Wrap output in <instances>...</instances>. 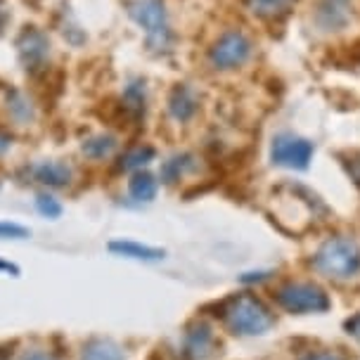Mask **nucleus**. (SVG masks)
<instances>
[{"label": "nucleus", "instance_id": "nucleus-5", "mask_svg": "<svg viewBox=\"0 0 360 360\" xmlns=\"http://www.w3.org/2000/svg\"><path fill=\"white\" fill-rule=\"evenodd\" d=\"M252 41L242 34V31H225V34L214 43V48L209 50V60L214 64V69L221 72H230L252 57Z\"/></svg>", "mask_w": 360, "mask_h": 360}, {"label": "nucleus", "instance_id": "nucleus-25", "mask_svg": "<svg viewBox=\"0 0 360 360\" xmlns=\"http://www.w3.org/2000/svg\"><path fill=\"white\" fill-rule=\"evenodd\" d=\"M24 360H55L53 356H48V353H41V351H36V353H29Z\"/></svg>", "mask_w": 360, "mask_h": 360}, {"label": "nucleus", "instance_id": "nucleus-10", "mask_svg": "<svg viewBox=\"0 0 360 360\" xmlns=\"http://www.w3.org/2000/svg\"><path fill=\"white\" fill-rule=\"evenodd\" d=\"M199 100L195 95V90L188 86H176L171 90L169 98V112L176 121H190L197 114Z\"/></svg>", "mask_w": 360, "mask_h": 360}, {"label": "nucleus", "instance_id": "nucleus-11", "mask_svg": "<svg viewBox=\"0 0 360 360\" xmlns=\"http://www.w3.org/2000/svg\"><path fill=\"white\" fill-rule=\"evenodd\" d=\"M34 178L48 188H67L72 183V169L62 162H43L34 169Z\"/></svg>", "mask_w": 360, "mask_h": 360}, {"label": "nucleus", "instance_id": "nucleus-20", "mask_svg": "<svg viewBox=\"0 0 360 360\" xmlns=\"http://www.w3.org/2000/svg\"><path fill=\"white\" fill-rule=\"evenodd\" d=\"M36 207L45 218H60L62 216V204L50 195H38L36 197Z\"/></svg>", "mask_w": 360, "mask_h": 360}, {"label": "nucleus", "instance_id": "nucleus-9", "mask_svg": "<svg viewBox=\"0 0 360 360\" xmlns=\"http://www.w3.org/2000/svg\"><path fill=\"white\" fill-rule=\"evenodd\" d=\"M218 342H216V334L211 327L207 325H195L190 327L188 334H185V353L192 360H209L216 353Z\"/></svg>", "mask_w": 360, "mask_h": 360}, {"label": "nucleus", "instance_id": "nucleus-3", "mask_svg": "<svg viewBox=\"0 0 360 360\" xmlns=\"http://www.w3.org/2000/svg\"><path fill=\"white\" fill-rule=\"evenodd\" d=\"M128 12L138 27L145 29L147 43L152 50H166L171 45V29L162 0H133Z\"/></svg>", "mask_w": 360, "mask_h": 360}, {"label": "nucleus", "instance_id": "nucleus-17", "mask_svg": "<svg viewBox=\"0 0 360 360\" xmlns=\"http://www.w3.org/2000/svg\"><path fill=\"white\" fill-rule=\"evenodd\" d=\"M81 150L90 159H107L109 154L117 150V140L112 135H95V138H88L81 145Z\"/></svg>", "mask_w": 360, "mask_h": 360}, {"label": "nucleus", "instance_id": "nucleus-28", "mask_svg": "<svg viewBox=\"0 0 360 360\" xmlns=\"http://www.w3.org/2000/svg\"><path fill=\"white\" fill-rule=\"evenodd\" d=\"M5 358H8V353H0V360H5Z\"/></svg>", "mask_w": 360, "mask_h": 360}, {"label": "nucleus", "instance_id": "nucleus-23", "mask_svg": "<svg viewBox=\"0 0 360 360\" xmlns=\"http://www.w3.org/2000/svg\"><path fill=\"white\" fill-rule=\"evenodd\" d=\"M299 360H344V356H339L337 351H311Z\"/></svg>", "mask_w": 360, "mask_h": 360}, {"label": "nucleus", "instance_id": "nucleus-16", "mask_svg": "<svg viewBox=\"0 0 360 360\" xmlns=\"http://www.w3.org/2000/svg\"><path fill=\"white\" fill-rule=\"evenodd\" d=\"M195 169V157L192 154H176V157H171L169 162H164L162 166V180L164 183H176L185 176L188 171Z\"/></svg>", "mask_w": 360, "mask_h": 360}, {"label": "nucleus", "instance_id": "nucleus-22", "mask_svg": "<svg viewBox=\"0 0 360 360\" xmlns=\"http://www.w3.org/2000/svg\"><path fill=\"white\" fill-rule=\"evenodd\" d=\"M344 159H346V162H344L346 171H349L351 180H353V183H356V188L360 190V150H358V152L346 154Z\"/></svg>", "mask_w": 360, "mask_h": 360}, {"label": "nucleus", "instance_id": "nucleus-21", "mask_svg": "<svg viewBox=\"0 0 360 360\" xmlns=\"http://www.w3.org/2000/svg\"><path fill=\"white\" fill-rule=\"evenodd\" d=\"M0 237L3 240H24L29 237V230L17 223H0Z\"/></svg>", "mask_w": 360, "mask_h": 360}, {"label": "nucleus", "instance_id": "nucleus-13", "mask_svg": "<svg viewBox=\"0 0 360 360\" xmlns=\"http://www.w3.org/2000/svg\"><path fill=\"white\" fill-rule=\"evenodd\" d=\"M81 360H124V351L109 339H93L83 346Z\"/></svg>", "mask_w": 360, "mask_h": 360}, {"label": "nucleus", "instance_id": "nucleus-14", "mask_svg": "<svg viewBox=\"0 0 360 360\" xmlns=\"http://www.w3.org/2000/svg\"><path fill=\"white\" fill-rule=\"evenodd\" d=\"M128 192H131L135 202H152L157 197V180H154L152 173L138 171L128 183Z\"/></svg>", "mask_w": 360, "mask_h": 360}, {"label": "nucleus", "instance_id": "nucleus-15", "mask_svg": "<svg viewBox=\"0 0 360 360\" xmlns=\"http://www.w3.org/2000/svg\"><path fill=\"white\" fill-rule=\"evenodd\" d=\"M294 3H297V0H247V8L252 10L256 17L278 19L282 15H287Z\"/></svg>", "mask_w": 360, "mask_h": 360}, {"label": "nucleus", "instance_id": "nucleus-24", "mask_svg": "<svg viewBox=\"0 0 360 360\" xmlns=\"http://www.w3.org/2000/svg\"><path fill=\"white\" fill-rule=\"evenodd\" d=\"M346 330H349L351 337L360 344V313H356L353 318L346 320Z\"/></svg>", "mask_w": 360, "mask_h": 360}, {"label": "nucleus", "instance_id": "nucleus-1", "mask_svg": "<svg viewBox=\"0 0 360 360\" xmlns=\"http://www.w3.org/2000/svg\"><path fill=\"white\" fill-rule=\"evenodd\" d=\"M313 268L330 280H351L360 273V244L351 237H330L313 256Z\"/></svg>", "mask_w": 360, "mask_h": 360}, {"label": "nucleus", "instance_id": "nucleus-12", "mask_svg": "<svg viewBox=\"0 0 360 360\" xmlns=\"http://www.w3.org/2000/svg\"><path fill=\"white\" fill-rule=\"evenodd\" d=\"M109 252L126 256V259H135V261H162L166 256L164 249L147 247V244H140V242H124V240L109 242Z\"/></svg>", "mask_w": 360, "mask_h": 360}, {"label": "nucleus", "instance_id": "nucleus-8", "mask_svg": "<svg viewBox=\"0 0 360 360\" xmlns=\"http://www.w3.org/2000/svg\"><path fill=\"white\" fill-rule=\"evenodd\" d=\"M17 48H19V60L27 67V72L31 69H38L43 67L45 60H48V53H50V43L45 34H41L38 29H29L24 31L22 38L17 41Z\"/></svg>", "mask_w": 360, "mask_h": 360}, {"label": "nucleus", "instance_id": "nucleus-26", "mask_svg": "<svg viewBox=\"0 0 360 360\" xmlns=\"http://www.w3.org/2000/svg\"><path fill=\"white\" fill-rule=\"evenodd\" d=\"M5 24H8V10H5L3 0H0V31H3Z\"/></svg>", "mask_w": 360, "mask_h": 360}, {"label": "nucleus", "instance_id": "nucleus-2", "mask_svg": "<svg viewBox=\"0 0 360 360\" xmlns=\"http://www.w3.org/2000/svg\"><path fill=\"white\" fill-rule=\"evenodd\" d=\"M223 320L230 332L242 334V337H256V334H266L273 327L275 318L270 308L261 299L252 294H240L225 301L223 306Z\"/></svg>", "mask_w": 360, "mask_h": 360}, {"label": "nucleus", "instance_id": "nucleus-4", "mask_svg": "<svg viewBox=\"0 0 360 360\" xmlns=\"http://www.w3.org/2000/svg\"><path fill=\"white\" fill-rule=\"evenodd\" d=\"M278 304L285 308L287 313H325L330 308V297L325 294V289L311 282H287L278 289L275 294Z\"/></svg>", "mask_w": 360, "mask_h": 360}, {"label": "nucleus", "instance_id": "nucleus-7", "mask_svg": "<svg viewBox=\"0 0 360 360\" xmlns=\"http://www.w3.org/2000/svg\"><path fill=\"white\" fill-rule=\"evenodd\" d=\"M353 15V0H318L313 10V24L323 34H337L346 29Z\"/></svg>", "mask_w": 360, "mask_h": 360}, {"label": "nucleus", "instance_id": "nucleus-27", "mask_svg": "<svg viewBox=\"0 0 360 360\" xmlns=\"http://www.w3.org/2000/svg\"><path fill=\"white\" fill-rule=\"evenodd\" d=\"M0 270H8L12 275H19V268L12 266V263H5V261H0Z\"/></svg>", "mask_w": 360, "mask_h": 360}, {"label": "nucleus", "instance_id": "nucleus-6", "mask_svg": "<svg viewBox=\"0 0 360 360\" xmlns=\"http://www.w3.org/2000/svg\"><path fill=\"white\" fill-rule=\"evenodd\" d=\"M270 159H273L275 166L304 171L313 159V143H308L306 138H299V135L282 133L270 145Z\"/></svg>", "mask_w": 360, "mask_h": 360}, {"label": "nucleus", "instance_id": "nucleus-18", "mask_svg": "<svg viewBox=\"0 0 360 360\" xmlns=\"http://www.w3.org/2000/svg\"><path fill=\"white\" fill-rule=\"evenodd\" d=\"M124 107L133 114L135 119L145 114V88L140 81H133L124 93Z\"/></svg>", "mask_w": 360, "mask_h": 360}, {"label": "nucleus", "instance_id": "nucleus-19", "mask_svg": "<svg viewBox=\"0 0 360 360\" xmlns=\"http://www.w3.org/2000/svg\"><path fill=\"white\" fill-rule=\"evenodd\" d=\"M154 159V150L152 147H138V150H131L121 159V169H140V166L150 164Z\"/></svg>", "mask_w": 360, "mask_h": 360}]
</instances>
